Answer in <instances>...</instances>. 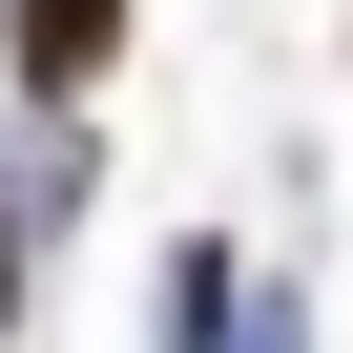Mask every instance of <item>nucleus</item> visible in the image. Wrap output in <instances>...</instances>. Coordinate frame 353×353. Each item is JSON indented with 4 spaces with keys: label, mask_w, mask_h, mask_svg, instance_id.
Wrapping results in <instances>:
<instances>
[{
    "label": "nucleus",
    "mask_w": 353,
    "mask_h": 353,
    "mask_svg": "<svg viewBox=\"0 0 353 353\" xmlns=\"http://www.w3.org/2000/svg\"><path fill=\"white\" fill-rule=\"evenodd\" d=\"M104 42H125V0H21V83H42V104L104 83Z\"/></svg>",
    "instance_id": "obj_1"
},
{
    "label": "nucleus",
    "mask_w": 353,
    "mask_h": 353,
    "mask_svg": "<svg viewBox=\"0 0 353 353\" xmlns=\"http://www.w3.org/2000/svg\"><path fill=\"white\" fill-rule=\"evenodd\" d=\"M0 312H21V250H0Z\"/></svg>",
    "instance_id": "obj_2"
}]
</instances>
